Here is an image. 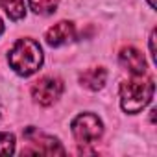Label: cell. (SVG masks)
Segmentation results:
<instances>
[{
    "instance_id": "2",
    "label": "cell",
    "mask_w": 157,
    "mask_h": 157,
    "mask_svg": "<svg viewBox=\"0 0 157 157\" xmlns=\"http://www.w3.org/2000/svg\"><path fill=\"white\" fill-rule=\"evenodd\" d=\"M8 61L11 65V68L19 74V76H32L33 72H37L43 65V50L39 46L37 41L33 39H19L13 48L10 50Z\"/></svg>"
},
{
    "instance_id": "5",
    "label": "cell",
    "mask_w": 157,
    "mask_h": 157,
    "mask_svg": "<svg viewBox=\"0 0 157 157\" xmlns=\"http://www.w3.org/2000/svg\"><path fill=\"white\" fill-rule=\"evenodd\" d=\"M61 94H63V82L54 76L41 78L32 87V96L35 98V102L41 105H46V107L56 104Z\"/></svg>"
},
{
    "instance_id": "1",
    "label": "cell",
    "mask_w": 157,
    "mask_h": 157,
    "mask_svg": "<svg viewBox=\"0 0 157 157\" xmlns=\"http://www.w3.org/2000/svg\"><path fill=\"white\" fill-rule=\"evenodd\" d=\"M155 83L153 78H142L135 76L131 80L122 82L120 85V104L126 113H140L153 98Z\"/></svg>"
},
{
    "instance_id": "14",
    "label": "cell",
    "mask_w": 157,
    "mask_h": 157,
    "mask_svg": "<svg viewBox=\"0 0 157 157\" xmlns=\"http://www.w3.org/2000/svg\"><path fill=\"white\" fill-rule=\"evenodd\" d=\"M2 32H4V24H2V21H0V35H2Z\"/></svg>"
},
{
    "instance_id": "3",
    "label": "cell",
    "mask_w": 157,
    "mask_h": 157,
    "mask_svg": "<svg viewBox=\"0 0 157 157\" xmlns=\"http://www.w3.org/2000/svg\"><path fill=\"white\" fill-rule=\"evenodd\" d=\"M104 133L102 120L93 113H82L72 120V135L80 144H94Z\"/></svg>"
},
{
    "instance_id": "13",
    "label": "cell",
    "mask_w": 157,
    "mask_h": 157,
    "mask_svg": "<svg viewBox=\"0 0 157 157\" xmlns=\"http://www.w3.org/2000/svg\"><path fill=\"white\" fill-rule=\"evenodd\" d=\"M148 4H150L151 10H155V0H148Z\"/></svg>"
},
{
    "instance_id": "7",
    "label": "cell",
    "mask_w": 157,
    "mask_h": 157,
    "mask_svg": "<svg viewBox=\"0 0 157 157\" xmlns=\"http://www.w3.org/2000/svg\"><path fill=\"white\" fill-rule=\"evenodd\" d=\"M74 37H76V28L68 21H61L46 32V43L50 46H63V44L74 41Z\"/></svg>"
},
{
    "instance_id": "9",
    "label": "cell",
    "mask_w": 157,
    "mask_h": 157,
    "mask_svg": "<svg viewBox=\"0 0 157 157\" xmlns=\"http://www.w3.org/2000/svg\"><path fill=\"white\" fill-rule=\"evenodd\" d=\"M0 8H2L11 21H19L26 15L24 0H0Z\"/></svg>"
},
{
    "instance_id": "12",
    "label": "cell",
    "mask_w": 157,
    "mask_h": 157,
    "mask_svg": "<svg viewBox=\"0 0 157 157\" xmlns=\"http://www.w3.org/2000/svg\"><path fill=\"white\" fill-rule=\"evenodd\" d=\"M150 56L155 57V30H151V35H150Z\"/></svg>"
},
{
    "instance_id": "4",
    "label": "cell",
    "mask_w": 157,
    "mask_h": 157,
    "mask_svg": "<svg viewBox=\"0 0 157 157\" xmlns=\"http://www.w3.org/2000/svg\"><path fill=\"white\" fill-rule=\"evenodd\" d=\"M24 139H26V148L22 150V153H46V155H54V153H65V148L57 142V139L54 137H48L44 133H39L37 129L30 128L26 129L24 133Z\"/></svg>"
},
{
    "instance_id": "8",
    "label": "cell",
    "mask_w": 157,
    "mask_h": 157,
    "mask_svg": "<svg viewBox=\"0 0 157 157\" xmlns=\"http://www.w3.org/2000/svg\"><path fill=\"white\" fill-rule=\"evenodd\" d=\"M105 82H107V72L102 67L89 68L80 76V83L83 87H87L89 91H100L105 85Z\"/></svg>"
},
{
    "instance_id": "6",
    "label": "cell",
    "mask_w": 157,
    "mask_h": 157,
    "mask_svg": "<svg viewBox=\"0 0 157 157\" xmlns=\"http://www.w3.org/2000/svg\"><path fill=\"white\" fill-rule=\"evenodd\" d=\"M118 57H120V65L126 70H129L133 76H144L146 74V59L137 48H133V46L122 48Z\"/></svg>"
},
{
    "instance_id": "10",
    "label": "cell",
    "mask_w": 157,
    "mask_h": 157,
    "mask_svg": "<svg viewBox=\"0 0 157 157\" xmlns=\"http://www.w3.org/2000/svg\"><path fill=\"white\" fill-rule=\"evenodd\" d=\"M30 2V8L39 13V15H50L56 11L57 4H59V0H28Z\"/></svg>"
},
{
    "instance_id": "11",
    "label": "cell",
    "mask_w": 157,
    "mask_h": 157,
    "mask_svg": "<svg viewBox=\"0 0 157 157\" xmlns=\"http://www.w3.org/2000/svg\"><path fill=\"white\" fill-rule=\"evenodd\" d=\"M15 135L2 131L0 133V155H11L15 151Z\"/></svg>"
}]
</instances>
